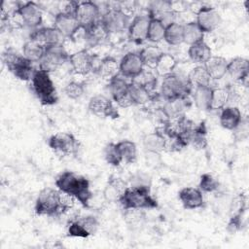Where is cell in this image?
<instances>
[{"instance_id":"cell-42","label":"cell","mask_w":249,"mask_h":249,"mask_svg":"<svg viewBox=\"0 0 249 249\" xmlns=\"http://www.w3.org/2000/svg\"><path fill=\"white\" fill-rule=\"evenodd\" d=\"M103 156L106 162L112 166H119L123 161L119 149L117 147V143L110 142L106 144L103 150Z\"/></svg>"},{"instance_id":"cell-5","label":"cell","mask_w":249,"mask_h":249,"mask_svg":"<svg viewBox=\"0 0 249 249\" xmlns=\"http://www.w3.org/2000/svg\"><path fill=\"white\" fill-rule=\"evenodd\" d=\"M192 89L193 87L190 85L187 77H183L174 72L162 77L160 94L164 100L187 98L192 92Z\"/></svg>"},{"instance_id":"cell-41","label":"cell","mask_w":249,"mask_h":249,"mask_svg":"<svg viewBox=\"0 0 249 249\" xmlns=\"http://www.w3.org/2000/svg\"><path fill=\"white\" fill-rule=\"evenodd\" d=\"M165 25L159 20L158 18H151L148 32H147V40L152 43H159L164 39L165 33Z\"/></svg>"},{"instance_id":"cell-2","label":"cell","mask_w":249,"mask_h":249,"mask_svg":"<svg viewBox=\"0 0 249 249\" xmlns=\"http://www.w3.org/2000/svg\"><path fill=\"white\" fill-rule=\"evenodd\" d=\"M121 205L124 209H154L158 201L151 196V188L129 187L121 197Z\"/></svg>"},{"instance_id":"cell-37","label":"cell","mask_w":249,"mask_h":249,"mask_svg":"<svg viewBox=\"0 0 249 249\" xmlns=\"http://www.w3.org/2000/svg\"><path fill=\"white\" fill-rule=\"evenodd\" d=\"M131 82L136 85H139L140 87L147 89L149 92L153 93L154 89L157 87L158 79L157 76L152 71L143 69L136 77L131 79Z\"/></svg>"},{"instance_id":"cell-12","label":"cell","mask_w":249,"mask_h":249,"mask_svg":"<svg viewBox=\"0 0 249 249\" xmlns=\"http://www.w3.org/2000/svg\"><path fill=\"white\" fill-rule=\"evenodd\" d=\"M88 109L91 114L97 117L112 119L119 117V112L115 108L111 99L102 94H96L92 96L89 101Z\"/></svg>"},{"instance_id":"cell-25","label":"cell","mask_w":249,"mask_h":249,"mask_svg":"<svg viewBox=\"0 0 249 249\" xmlns=\"http://www.w3.org/2000/svg\"><path fill=\"white\" fill-rule=\"evenodd\" d=\"M188 54L193 62L203 65L212 56V51L207 43L202 40L191 45L188 50Z\"/></svg>"},{"instance_id":"cell-46","label":"cell","mask_w":249,"mask_h":249,"mask_svg":"<svg viewBox=\"0 0 249 249\" xmlns=\"http://www.w3.org/2000/svg\"><path fill=\"white\" fill-rule=\"evenodd\" d=\"M67 235L71 237H82V238H87L90 236L89 233L85 230V228L77 220V217L69 221L68 227H67Z\"/></svg>"},{"instance_id":"cell-19","label":"cell","mask_w":249,"mask_h":249,"mask_svg":"<svg viewBox=\"0 0 249 249\" xmlns=\"http://www.w3.org/2000/svg\"><path fill=\"white\" fill-rule=\"evenodd\" d=\"M128 185L120 177L111 175L103 190V198L107 202H119L127 190Z\"/></svg>"},{"instance_id":"cell-16","label":"cell","mask_w":249,"mask_h":249,"mask_svg":"<svg viewBox=\"0 0 249 249\" xmlns=\"http://www.w3.org/2000/svg\"><path fill=\"white\" fill-rule=\"evenodd\" d=\"M30 39H33L43 45L45 48L63 45L65 37L53 26L52 27H41L35 29L31 35Z\"/></svg>"},{"instance_id":"cell-29","label":"cell","mask_w":249,"mask_h":249,"mask_svg":"<svg viewBox=\"0 0 249 249\" xmlns=\"http://www.w3.org/2000/svg\"><path fill=\"white\" fill-rule=\"evenodd\" d=\"M207 129L204 122L195 125L191 131L189 145H192L196 150H203L207 147Z\"/></svg>"},{"instance_id":"cell-9","label":"cell","mask_w":249,"mask_h":249,"mask_svg":"<svg viewBox=\"0 0 249 249\" xmlns=\"http://www.w3.org/2000/svg\"><path fill=\"white\" fill-rule=\"evenodd\" d=\"M100 20L109 34L123 32L124 29L128 28L130 23L129 16L120 10L118 6L108 8V10L101 15Z\"/></svg>"},{"instance_id":"cell-33","label":"cell","mask_w":249,"mask_h":249,"mask_svg":"<svg viewBox=\"0 0 249 249\" xmlns=\"http://www.w3.org/2000/svg\"><path fill=\"white\" fill-rule=\"evenodd\" d=\"M165 42L171 46H178L184 43V27L183 24L173 22L165 27L164 39Z\"/></svg>"},{"instance_id":"cell-48","label":"cell","mask_w":249,"mask_h":249,"mask_svg":"<svg viewBox=\"0 0 249 249\" xmlns=\"http://www.w3.org/2000/svg\"><path fill=\"white\" fill-rule=\"evenodd\" d=\"M77 220L85 228V230L89 233V235H93L96 233L99 227V223L94 216L88 215L85 217H77Z\"/></svg>"},{"instance_id":"cell-28","label":"cell","mask_w":249,"mask_h":249,"mask_svg":"<svg viewBox=\"0 0 249 249\" xmlns=\"http://www.w3.org/2000/svg\"><path fill=\"white\" fill-rule=\"evenodd\" d=\"M95 71L100 77L110 81L112 78L120 74V62H118L113 56H106L99 61Z\"/></svg>"},{"instance_id":"cell-11","label":"cell","mask_w":249,"mask_h":249,"mask_svg":"<svg viewBox=\"0 0 249 249\" xmlns=\"http://www.w3.org/2000/svg\"><path fill=\"white\" fill-rule=\"evenodd\" d=\"M15 14L19 17L23 25L30 28L37 29L43 20L42 10L40 6L37 3L31 1L19 5Z\"/></svg>"},{"instance_id":"cell-4","label":"cell","mask_w":249,"mask_h":249,"mask_svg":"<svg viewBox=\"0 0 249 249\" xmlns=\"http://www.w3.org/2000/svg\"><path fill=\"white\" fill-rule=\"evenodd\" d=\"M3 62L7 69L13 73L16 78L21 81L31 80L36 71L33 66V62L12 48L6 50L3 53Z\"/></svg>"},{"instance_id":"cell-22","label":"cell","mask_w":249,"mask_h":249,"mask_svg":"<svg viewBox=\"0 0 249 249\" xmlns=\"http://www.w3.org/2000/svg\"><path fill=\"white\" fill-rule=\"evenodd\" d=\"M110 34L104 27L100 18L84 28L85 42L89 47H95L104 42Z\"/></svg>"},{"instance_id":"cell-14","label":"cell","mask_w":249,"mask_h":249,"mask_svg":"<svg viewBox=\"0 0 249 249\" xmlns=\"http://www.w3.org/2000/svg\"><path fill=\"white\" fill-rule=\"evenodd\" d=\"M196 24L203 33L214 31L222 22L218 11L212 7H201L196 13Z\"/></svg>"},{"instance_id":"cell-24","label":"cell","mask_w":249,"mask_h":249,"mask_svg":"<svg viewBox=\"0 0 249 249\" xmlns=\"http://www.w3.org/2000/svg\"><path fill=\"white\" fill-rule=\"evenodd\" d=\"M242 115L236 106H226L221 109L220 124L228 130H233L241 122Z\"/></svg>"},{"instance_id":"cell-26","label":"cell","mask_w":249,"mask_h":249,"mask_svg":"<svg viewBox=\"0 0 249 249\" xmlns=\"http://www.w3.org/2000/svg\"><path fill=\"white\" fill-rule=\"evenodd\" d=\"M211 80H220L227 75L228 61L226 58L218 55H212L204 64Z\"/></svg>"},{"instance_id":"cell-8","label":"cell","mask_w":249,"mask_h":249,"mask_svg":"<svg viewBox=\"0 0 249 249\" xmlns=\"http://www.w3.org/2000/svg\"><path fill=\"white\" fill-rule=\"evenodd\" d=\"M69 55L63 45L48 47L39 62V69L51 73L68 61Z\"/></svg>"},{"instance_id":"cell-7","label":"cell","mask_w":249,"mask_h":249,"mask_svg":"<svg viewBox=\"0 0 249 249\" xmlns=\"http://www.w3.org/2000/svg\"><path fill=\"white\" fill-rule=\"evenodd\" d=\"M49 147L56 154L62 157L76 155L80 143L70 132H57L52 135L48 140Z\"/></svg>"},{"instance_id":"cell-15","label":"cell","mask_w":249,"mask_h":249,"mask_svg":"<svg viewBox=\"0 0 249 249\" xmlns=\"http://www.w3.org/2000/svg\"><path fill=\"white\" fill-rule=\"evenodd\" d=\"M75 17L84 29L100 18V8L96 3L91 1L79 2L75 12Z\"/></svg>"},{"instance_id":"cell-10","label":"cell","mask_w":249,"mask_h":249,"mask_svg":"<svg viewBox=\"0 0 249 249\" xmlns=\"http://www.w3.org/2000/svg\"><path fill=\"white\" fill-rule=\"evenodd\" d=\"M108 89L112 98L120 107L127 108L133 105L128 93L129 83H127L124 77L117 75L112 78L109 81Z\"/></svg>"},{"instance_id":"cell-38","label":"cell","mask_w":249,"mask_h":249,"mask_svg":"<svg viewBox=\"0 0 249 249\" xmlns=\"http://www.w3.org/2000/svg\"><path fill=\"white\" fill-rule=\"evenodd\" d=\"M128 93H129V96H130V99H131L133 105L146 104L148 101H150L153 98V95L151 92H149L144 88H142L139 85H136L132 82L129 83Z\"/></svg>"},{"instance_id":"cell-30","label":"cell","mask_w":249,"mask_h":249,"mask_svg":"<svg viewBox=\"0 0 249 249\" xmlns=\"http://www.w3.org/2000/svg\"><path fill=\"white\" fill-rule=\"evenodd\" d=\"M211 92L212 88L210 86L206 87H196L193 92V100L196 107L200 111L210 110L211 102Z\"/></svg>"},{"instance_id":"cell-31","label":"cell","mask_w":249,"mask_h":249,"mask_svg":"<svg viewBox=\"0 0 249 249\" xmlns=\"http://www.w3.org/2000/svg\"><path fill=\"white\" fill-rule=\"evenodd\" d=\"M45 51L46 48L43 45L30 38L22 46L23 56L31 62H40L45 53Z\"/></svg>"},{"instance_id":"cell-21","label":"cell","mask_w":249,"mask_h":249,"mask_svg":"<svg viewBox=\"0 0 249 249\" xmlns=\"http://www.w3.org/2000/svg\"><path fill=\"white\" fill-rule=\"evenodd\" d=\"M227 74L231 76L235 82L247 87V80L249 75V61L247 58L237 56L228 62Z\"/></svg>"},{"instance_id":"cell-23","label":"cell","mask_w":249,"mask_h":249,"mask_svg":"<svg viewBox=\"0 0 249 249\" xmlns=\"http://www.w3.org/2000/svg\"><path fill=\"white\" fill-rule=\"evenodd\" d=\"M179 199L186 209H196L203 205L202 192L194 187H186L180 190Z\"/></svg>"},{"instance_id":"cell-34","label":"cell","mask_w":249,"mask_h":249,"mask_svg":"<svg viewBox=\"0 0 249 249\" xmlns=\"http://www.w3.org/2000/svg\"><path fill=\"white\" fill-rule=\"evenodd\" d=\"M176 65H177V60L172 54L162 53L154 69L156 70L159 76L164 77L166 75L173 73Z\"/></svg>"},{"instance_id":"cell-39","label":"cell","mask_w":249,"mask_h":249,"mask_svg":"<svg viewBox=\"0 0 249 249\" xmlns=\"http://www.w3.org/2000/svg\"><path fill=\"white\" fill-rule=\"evenodd\" d=\"M123 161L125 163H133L137 159V148L134 142L130 140H122L117 143Z\"/></svg>"},{"instance_id":"cell-1","label":"cell","mask_w":249,"mask_h":249,"mask_svg":"<svg viewBox=\"0 0 249 249\" xmlns=\"http://www.w3.org/2000/svg\"><path fill=\"white\" fill-rule=\"evenodd\" d=\"M57 190L73 196L84 207L89 208L93 194L89 188V181L73 171L65 170L55 179Z\"/></svg>"},{"instance_id":"cell-36","label":"cell","mask_w":249,"mask_h":249,"mask_svg":"<svg viewBox=\"0 0 249 249\" xmlns=\"http://www.w3.org/2000/svg\"><path fill=\"white\" fill-rule=\"evenodd\" d=\"M161 54H162V52L160 51V49H159L157 46H153V45L147 46L139 52V55L141 57L143 65L147 66L149 68H153V69L155 68V66Z\"/></svg>"},{"instance_id":"cell-6","label":"cell","mask_w":249,"mask_h":249,"mask_svg":"<svg viewBox=\"0 0 249 249\" xmlns=\"http://www.w3.org/2000/svg\"><path fill=\"white\" fill-rule=\"evenodd\" d=\"M34 210L38 216L60 217V191L53 188L41 190L37 196Z\"/></svg>"},{"instance_id":"cell-47","label":"cell","mask_w":249,"mask_h":249,"mask_svg":"<svg viewBox=\"0 0 249 249\" xmlns=\"http://www.w3.org/2000/svg\"><path fill=\"white\" fill-rule=\"evenodd\" d=\"M129 187L151 188V177L144 172H136L129 179Z\"/></svg>"},{"instance_id":"cell-18","label":"cell","mask_w":249,"mask_h":249,"mask_svg":"<svg viewBox=\"0 0 249 249\" xmlns=\"http://www.w3.org/2000/svg\"><path fill=\"white\" fill-rule=\"evenodd\" d=\"M144 69L139 53L129 52L120 61V74L123 77L133 79Z\"/></svg>"},{"instance_id":"cell-43","label":"cell","mask_w":249,"mask_h":249,"mask_svg":"<svg viewBox=\"0 0 249 249\" xmlns=\"http://www.w3.org/2000/svg\"><path fill=\"white\" fill-rule=\"evenodd\" d=\"M124 218L128 226L135 229L143 225L145 213L143 209H124Z\"/></svg>"},{"instance_id":"cell-45","label":"cell","mask_w":249,"mask_h":249,"mask_svg":"<svg viewBox=\"0 0 249 249\" xmlns=\"http://www.w3.org/2000/svg\"><path fill=\"white\" fill-rule=\"evenodd\" d=\"M64 93L71 99H79L85 92V87L83 83L71 81L64 87Z\"/></svg>"},{"instance_id":"cell-13","label":"cell","mask_w":249,"mask_h":249,"mask_svg":"<svg viewBox=\"0 0 249 249\" xmlns=\"http://www.w3.org/2000/svg\"><path fill=\"white\" fill-rule=\"evenodd\" d=\"M68 62L74 73L86 75L94 69L95 56L90 54L87 49H83L70 54Z\"/></svg>"},{"instance_id":"cell-20","label":"cell","mask_w":249,"mask_h":249,"mask_svg":"<svg viewBox=\"0 0 249 249\" xmlns=\"http://www.w3.org/2000/svg\"><path fill=\"white\" fill-rule=\"evenodd\" d=\"M151 17L149 15L136 16L130 21L128 25V35L129 38L136 44H141L143 41L147 40V32Z\"/></svg>"},{"instance_id":"cell-27","label":"cell","mask_w":249,"mask_h":249,"mask_svg":"<svg viewBox=\"0 0 249 249\" xmlns=\"http://www.w3.org/2000/svg\"><path fill=\"white\" fill-rule=\"evenodd\" d=\"M143 146L146 152L160 154L167 147V140L160 130H155L143 137Z\"/></svg>"},{"instance_id":"cell-40","label":"cell","mask_w":249,"mask_h":249,"mask_svg":"<svg viewBox=\"0 0 249 249\" xmlns=\"http://www.w3.org/2000/svg\"><path fill=\"white\" fill-rule=\"evenodd\" d=\"M183 27H184V43L188 44L189 46L204 40L203 39L204 33L198 27L196 21L188 22L187 24L183 25Z\"/></svg>"},{"instance_id":"cell-44","label":"cell","mask_w":249,"mask_h":249,"mask_svg":"<svg viewBox=\"0 0 249 249\" xmlns=\"http://www.w3.org/2000/svg\"><path fill=\"white\" fill-rule=\"evenodd\" d=\"M199 190L204 193H213L219 188L218 179L211 173H203L199 180Z\"/></svg>"},{"instance_id":"cell-35","label":"cell","mask_w":249,"mask_h":249,"mask_svg":"<svg viewBox=\"0 0 249 249\" xmlns=\"http://www.w3.org/2000/svg\"><path fill=\"white\" fill-rule=\"evenodd\" d=\"M230 102L229 88H216L212 89L210 110L223 109Z\"/></svg>"},{"instance_id":"cell-32","label":"cell","mask_w":249,"mask_h":249,"mask_svg":"<svg viewBox=\"0 0 249 249\" xmlns=\"http://www.w3.org/2000/svg\"><path fill=\"white\" fill-rule=\"evenodd\" d=\"M187 79L193 88L210 86L211 82V78L203 65H197L193 68L188 74Z\"/></svg>"},{"instance_id":"cell-3","label":"cell","mask_w":249,"mask_h":249,"mask_svg":"<svg viewBox=\"0 0 249 249\" xmlns=\"http://www.w3.org/2000/svg\"><path fill=\"white\" fill-rule=\"evenodd\" d=\"M31 83L33 91L42 105H53L57 102L56 89L49 72L36 70Z\"/></svg>"},{"instance_id":"cell-17","label":"cell","mask_w":249,"mask_h":249,"mask_svg":"<svg viewBox=\"0 0 249 249\" xmlns=\"http://www.w3.org/2000/svg\"><path fill=\"white\" fill-rule=\"evenodd\" d=\"M53 27H55L65 38H73L77 31L82 28L76 17L65 12H59L55 15Z\"/></svg>"},{"instance_id":"cell-49","label":"cell","mask_w":249,"mask_h":249,"mask_svg":"<svg viewBox=\"0 0 249 249\" xmlns=\"http://www.w3.org/2000/svg\"><path fill=\"white\" fill-rule=\"evenodd\" d=\"M231 131H232L233 138L236 141H243V140L247 139V137L249 135V122H248V119H246V118L243 119L242 118L239 124Z\"/></svg>"}]
</instances>
